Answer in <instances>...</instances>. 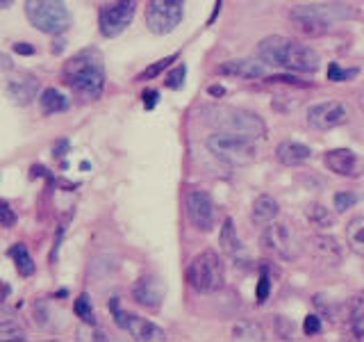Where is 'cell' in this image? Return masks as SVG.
<instances>
[{
    "label": "cell",
    "mask_w": 364,
    "mask_h": 342,
    "mask_svg": "<svg viewBox=\"0 0 364 342\" xmlns=\"http://www.w3.org/2000/svg\"><path fill=\"white\" fill-rule=\"evenodd\" d=\"M257 57L269 66L299 73H314L321 66V57L312 46L282 37V34H271V37L262 39L257 43Z\"/></svg>",
    "instance_id": "1"
},
{
    "label": "cell",
    "mask_w": 364,
    "mask_h": 342,
    "mask_svg": "<svg viewBox=\"0 0 364 342\" xmlns=\"http://www.w3.org/2000/svg\"><path fill=\"white\" fill-rule=\"evenodd\" d=\"M64 83L77 96L96 100L105 91V64L98 48H85L64 64Z\"/></svg>",
    "instance_id": "2"
},
{
    "label": "cell",
    "mask_w": 364,
    "mask_h": 342,
    "mask_svg": "<svg viewBox=\"0 0 364 342\" xmlns=\"http://www.w3.org/2000/svg\"><path fill=\"white\" fill-rule=\"evenodd\" d=\"M289 21L305 37H321L337 21H355L360 11L346 3H312L289 9Z\"/></svg>",
    "instance_id": "3"
},
{
    "label": "cell",
    "mask_w": 364,
    "mask_h": 342,
    "mask_svg": "<svg viewBox=\"0 0 364 342\" xmlns=\"http://www.w3.org/2000/svg\"><path fill=\"white\" fill-rule=\"evenodd\" d=\"M203 119L210 128L219 133H232L242 135L248 140H259L267 135V123L257 117L255 112H248L244 108H232V105H212L203 110Z\"/></svg>",
    "instance_id": "4"
},
{
    "label": "cell",
    "mask_w": 364,
    "mask_h": 342,
    "mask_svg": "<svg viewBox=\"0 0 364 342\" xmlns=\"http://www.w3.org/2000/svg\"><path fill=\"white\" fill-rule=\"evenodd\" d=\"M187 283L200 294H214L225 285V267L219 254L205 249L187 265Z\"/></svg>",
    "instance_id": "5"
},
{
    "label": "cell",
    "mask_w": 364,
    "mask_h": 342,
    "mask_svg": "<svg viewBox=\"0 0 364 342\" xmlns=\"http://www.w3.org/2000/svg\"><path fill=\"white\" fill-rule=\"evenodd\" d=\"M205 146H208V151L216 160H221V162L230 167L250 165L257 160V148L253 140H248V137H242V135L214 130V135H210L208 140H205Z\"/></svg>",
    "instance_id": "6"
},
{
    "label": "cell",
    "mask_w": 364,
    "mask_h": 342,
    "mask_svg": "<svg viewBox=\"0 0 364 342\" xmlns=\"http://www.w3.org/2000/svg\"><path fill=\"white\" fill-rule=\"evenodd\" d=\"M26 16L43 34H64L71 28V11L64 0H26Z\"/></svg>",
    "instance_id": "7"
},
{
    "label": "cell",
    "mask_w": 364,
    "mask_h": 342,
    "mask_svg": "<svg viewBox=\"0 0 364 342\" xmlns=\"http://www.w3.org/2000/svg\"><path fill=\"white\" fill-rule=\"evenodd\" d=\"M262 247L284 262H296L303 254L296 231L284 222H271L262 233Z\"/></svg>",
    "instance_id": "8"
},
{
    "label": "cell",
    "mask_w": 364,
    "mask_h": 342,
    "mask_svg": "<svg viewBox=\"0 0 364 342\" xmlns=\"http://www.w3.org/2000/svg\"><path fill=\"white\" fill-rule=\"evenodd\" d=\"M185 16V0H148L146 26L153 34L173 32Z\"/></svg>",
    "instance_id": "9"
},
{
    "label": "cell",
    "mask_w": 364,
    "mask_h": 342,
    "mask_svg": "<svg viewBox=\"0 0 364 342\" xmlns=\"http://www.w3.org/2000/svg\"><path fill=\"white\" fill-rule=\"evenodd\" d=\"M136 0H114L109 5H102L98 11V28L100 34L107 39H114L128 30L134 19Z\"/></svg>",
    "instance_id": "10"
},
{
    "label": "cell",
    "mask_w": 364,
    "mask_h": 342,
    "mask_svg": "<svg viewBox=\"0 0 364 342\" xmlns=\"http://www.w3.org/2000/svg\"><path fill=\"white\" fill-rule=\"evenodd\" d=\"M3 66H5V73H7V96L11 98L14 105H30V103L37 98L39 94V78L32 76L28 71H18V68H11L7 57H3Z\"/></svg>",
    "instance_id": "11"
},
{
    "label": "cell",
    "mask_w": 364,
    "mask_h": 342,
    "mask_svg": "<svg viewBox=\"0 0 364 342\" xmlns=\"http://www.w3.org/2000/svg\"><path fill=\"white\" fill-rule=\"evenodd\" d=\"M185 208L191 226L200 233H210L216 226V205L212 197L203 190H191L185 199Z\"/></svg>",
    "instance_id": "12"
},
{
    "label": "cell",
    "mask_w": 364,
    "mask_h": 342,
    "mask_svg": "<svg viewBox=\"0 0 364 342\" xmlns=\"http://www.w3.org/2000/svg\"><path fill=\"white\" fill-rule=\"evenodd\" d=\"M348 121V110L341 100H326L307 110V125L312 130H333Z\"/></svg>",
    "instance_id": "13"
},
{
    "label": "cell",
    "mask_w": 364,
    "mask_h": 342,
    "mask_svg": "<svg viewBox=\"0 0 364 342\" xmlns=\"http://www.w3.org/2000/svg\"><path fill=\"white\" fill-rule=\"evenodd\" d=\"M323 165L335 176H344V178H360L364 174V162L350 148H333V151H328L323 155Z\"/></svg>",
    "instance_id": "14"
},
{
    "label": "cell",
    "mask_w": 364,
    "mask_h": 342,
    "mask_svg": "<svg viewBox=\"0 0 364 342\" xmlns=\"http://www.w3.org/2000/svg\"><path fill=\"white\" fill-rule=\"evenodd\" d=\"M132 299L136 306L146 308V311H157L164 301V283L155 274L141 276L132 285Z\"/></svg>",
    "instance_id": "15"
},
{
    "label": "cell",
    "mask_w": 364,
    "mask_h": 342,
    "mask_svg": "<svg viewBox=\"0 0 364 342\" xmlns=\"http://www.w3.org/2000/svg\"><path fill=\"white\" fill-rule=\"evenodd\" d=\"M310 251L312 256L323 262V265H330V267H337L341 260H344V247H341L335 237L330 235H312L310 237Z\"/></svg>",
    "instance_id": "16"
},
{
    "label": "cell",
    "mask_w": 364,
    "mask_h": 342,
    "mask_svg": "<svg viewBox=\"0 0 364 342\" xmlns=\"http://www.w3.org/2000/svg\"><path fill=\"white\" fill-rule=\"evenodd\" d=\"M219 76H232L242 80H255L264 78V62L262 60H228L216 66Z\"/></svg>",
    "instance_id": "17"
},
{
    "label": "cell",
    "mask_w": 364,
    "mask_h": 342,
    "mask_svg": "<svg viewBox=\"0 0 364 342\" xmlns=\"http://www.w3.org/2000/svg\"><path fill=\"white\" fill-rule=\"evenodd\" d=\"M125 331L136 340V342H166V331L153 324L151 319L139 317V315H128V326Z\"/></svg>",
    "instance_id": "18"
},
{
    "label": "cell",
    "mask_w": 364,
    "mask_h": 342,
    "mask_svg": "<svg viewBox=\"0 0 364 342\" xmlns=\"http://www.w3.org/2000/svg\"><path fill=\"white\" fill-rule=\"evenodd\" d=\"M276 157H278V162L284 167H301L312 157V148L301 144V142L284 140L276 148Z\"/></svg>",
    "instance_id": "19"
},
{
    "label": "cell",
    "mask_w": 364,
    "mask_h": 342,
    "mask_svg": "<svg viewBox=\"0 0 364 342\" xmlns=\"http://www.w3.org/2000/svg\"><path fill=\"white\" fill-rule=\"evenodd\" d=\"M280 214V205L276 199H271L269 194H262L253 201V208H250V219L259 226H267L271 222H276V217Z\"/></svg>",
    "instance_id": "20"
},
{
    "label": "cell",
    "mask_w": 364,
    "mask_h": 342,
    "mask_svg": "<svg viewBox=\"0 0 364 342\" xmlns=\"http://www.w3.org/2000/svg\"><path fill=\"white\" fill-rule=\"evenodd\" d=\"M344 233H346V244H348V249L355 256L364 258V214L350 217L346 228H344Z\"/></svg>",
    "instance_id": "21"
},
{
    "label": "cell",
    "mask_w": 364,
    "mask_h": 342,
    "mask_svg": "<svg viewBox=\"0 0 364 342\" xmlns=\"http://www.w3.org/2000/svg\"><path fill=\"white\" fill-rule=\"evenodd\" d=\"M348 328L355 340H364V296H353L348 301Z\"/></svg>",
    "instance_id": "22"
},
{
    "label": "cell",
    "mask_w": 364,
    "mask_h": 342,
    "mask_svg": "<svg viewBox=\"0 0 364 342\" xmlns=\"http://www.w3.org/2000/svg\"><path fill=\"white\" fill-rule=\"evenodd\" d=\"M232 340H244V342H264L267 333L264 328L255 322H237L230 331Z\"/></svg>",
    "instance_id": "23"
},
{
    "label": "cell",
    "mask_w": 364,
    "mask_h": 342,
    "mask_svg": "<svg viewBox=\"0 0 364 342\" xmlns=\"http://www.w3.org/2000/svg\"><path fill=\"white\" fill-rule=\"evenodd\" d=\"M9 256H11V260H14V267H16V271L21 274V276H32L34 269H37V265H34V260H32L26 244H21V242L14 244L9 249Z\"/></svg>",
    "instance_id": "24"
},
{
    "label": "cell",
    "mask_w": 364,
    "mask_h": 342,
    "mask_svg": "<svg viewBox=\"0 0 364 342\" xmlns=\"http://www.w3.org/2000/svg\"><path fill=\"white\" fill-rule=\"evenodd\" d=\"M32 315H34V324H37L39 328H43V331L55 328L57 317H60V313H57L55 308L48 301H46V299H39L37 304H34Z\"/></svg>",
    "instance_id": "25"
},
{
    "label": "cell",
    "mask_w": 364,
    "mask_h": 342,
    "mask_svg": "<svg viewBox=\"0 0 364 342\" xmlns=\"http://www.w3.org/2000/svg\"><path fill=\"white\" fill-rule=\"evenodd\" d=\"M39 105L43 114H57V112H64L68 110V98L57 89H46L43 94L39 96Z\"/></svg>",
    "instance_id": "26"
},
{
    "label": "cell",
    "mask_w": 364,
    "mask_h": 342,
    "mask_svg": "<svg viewBox=\"0 0 364 342\" xmlns=\"http://www.w3.org/2000/svg\"><path fill=\"white\" fill-rule=\"evenodd\" d=\"M305 219L316 228H333L335 226V214L330 212L321 203H310L305 208Z\"/></svg>",
    "instance_id": "27"
},
{
    "label": "cell",
    "mask_w": 364,
    "mask_h": 342,
    "mask_svg": "<svg viewBox=\"0 0 364 342\" xmlns=\"http://www.w3.org/2000/svg\"><path fill=\"white\" fill-rule=\"evenodd\" d=\"M219 239H221V247H223L225 254L237 256V251H239V237H237V231H235L232 219H225V222H223Z\"/></svg>",
    "instance_id": "28"
},
{
    "label": "cell",
    "mask_w": 364,
    "mask_h": 342,
    "mask_svg": "<svg viewBox=\"0 0 364 342\" xmlns=\"http://www.w3.org/2000/svg\"><path fill=\"white\" fill-rule=\"evenodd\" d=\"M73 311H75V315L82 319L85 324H89V326H96V311H94V306H91V299H89V294L87 292H82L75 299V304H73Z\"/></svg>",
    "instance_id": "29"
},
{
    "label": "cell",
    "mask_w": 364,
    "mask_h": 342,
    "mask_svg": "<svg viewBox=\"0 0 364 342\" xmlns=\"http://www.w3.org/2000/svg\"><path fill=\"white\" fill-rule=\"evenodd\" d=\"M176 60H178V53L168 55V57H162V60H157L155 64L148 66L146 71H141L139 76H136V78H134V83H144V80H153V78H157V76H162Z\"/></svg>",
    "instance_id": "30"
},
{
    "label": "cell",
    "mask_w": 364,
    "mask_h": 342,
    "mask_svg": "<svg viewBox=\"0 0 364 342\" xmlns=\"http://www.w3.org/2000/svg\"><path fill=\"white\" fill-rule=\"evenodd\" d=\"M0 338L3 340H26V331L11 317H3L0 322Z\"/></svg>",
    "instance_id": "31"
},
{
    "label": "cell",
    "mask_w": 364,
    "mask_h": 342,
    "mask_svg": "<svg viewBox=\"0 0 364 342\" xmlns=\"http://www.w3.org/2000/svg\"><path fill=\"white\" fill-rule=\"evenodd\" d=\"M360 68H341L337 62L328 64V80L330 83H348V80L358 78Z\"/></svg>",
    "instance_id": "32"
},
{
    "label": "cell",
    "mask_w": 364,
    "mask_h": 342,
    "mask_svg": "<svg viewBox=\"0 0 364 342\" xmlns=\"http://www.w3.org/2000/svg\"><path fill=\"white\" fill-rule=\"evenodd\" d=\"M358 201H360L358 194H353V192H337V194H335V210H337V212H346V210H350Z\"/></svg>",
    "instance_id": "33"
},
{
    "label": "cell",
    "mask_w": 364,
    "mask_h": 342,
    "mask_svg": "<svg viewBox=\"0 0 364 342\" xmlns=\"http://www.w3.org/2000/svg\"><path fill=\"white\" fill-rule=\"evenodd\" d=\"M269 292H271V279H269L267 267H262L259 281H257V292H255V299H257V304H259V306H262V304H267Z\"/></svg>",
    "instance_id": "34"
},
{
    "label": "cell",
    "mask_w": 364,
    "mask_h": 342,
    "mask_svg": "<svg viewBox=\"0 0 364 342\" xmlns=\"http://www.w3.org/2000/svg\"><path fill=\"white\" fill-rule=\"evenodd\" d=\"M185 76H187V66H185V64H180V66H176L173 71H171V73L166 76L164 85H166L168 89H180L182 85H185Z\"/></svg>",
    "instance_id": "35"
},
{
    "label": "cell",
    "mask_w": 364,
    "mask_h": 342,
    "mask_svg": "<svg viewBox=\"0 0 364 342\" xmlns=\"http://www.w3.org/2000/svg\"><path fill=\"white\" fill-rule=\"evenodd\" d=\"M16 219H18V214L11 210V205L7 201H0V222H3V226L11 228L16 224Z\"/></svg>",
    "instance_id": "36"
},
{
    "label": "cell",
    "mask_w": 364,
    "mask_h": 342,
    "mask_svg": "<svg viewBox=\"0 0 364 342\" xmlns=\"http://www.w3.org/2000/svg\"><path fill=\"white\" fill-rule=\"evenodd\" d=\"M321 317L318 315H307L305 317V322H303V331H305V336H318L321 333Z\"/></svg>",
    "instance_id": "37"
},
{
    "label": "cell",
    "mask_w": 364,
    "mask_h": 342,
    "mask_svg": "<svg viewBox=\"0 0 364 342\" xmlns=\"http://www.w3.org/2000/svg\"><path fill=\"white\" fill-rule=\"evenodd\" d=\"M109 311H112V315H114V322H117L121 328L128 326V315H130V313H123V311H121L119 299H112V301H109Z\"/></svg>",
    "instance_id": "38"
},
{
    "label": "cell",
    "mask_w": 364,
    "mask_h": 342,
    "mask_svg": "<svg viewBox=\"0 0 364 342\" xmlns=\"http://www.w3.org/2000/svg\"><path fill=\"white\" fill-rule=\"evenodd\" d=\"M314 306H316L318 311H321L326 317H333V315H335V313H333V304L326 301V296H323V294H316V296H314Z\"/></svg>",
    "instance_id": "39"
},
{
    "label": "cell",
    "mask_w": 364,
    "mask_h": 342,
    "mask_svg": "<svg viewBox=\"0 0 364 342\" xmlns=\"http://www.w3.org/2000/svg\"><path fill=\"white\" fill-rule=\"evenodd\" d=\"M157 98H159L157 91H146V94H144V108L146 110H153L157 105Z\"/></svg>",
    "instance_id": "40"
},
{
    "label": "cell",
    "mask_w": 364,
    "mask_h": 342,
    "mask_svg": "<svg viewBox=\"0 0 364 342\" xmlns=\"http://www.w3.org/2000/svg\"><path fill=\"white\" fill-rule=\"evenodd\" d=\"M66 151H68V142H66V140H62L60 144H57V146L53 148V155H55V157H64V155H66Z\"/></svg>",
    "instance_id": "41"
},
{
    "label": "cell",
    "mask_w": 364,
    "mask_h": 342,
    "mask_svg": "<svg viewBox=\"0 0 364 342\" xmlns=\"http://www.w3.org/2000/svg\"><path fill=\"white\" fill-rule=\"evenodd\" d=\"M14 53H18V55H32L34 48H32V46H28V43H14Z\"/></svg>",
    "instance_id": "42"
},
{
    "label": "cell",
    "mask_w": 364,
    "mask_h": 342,
    "mask_svg": "<svg viewBox=\"0 0 364 342\" xmlns=\"http://www.w3.org/2000/svg\"><path fill=\"white\" fill-rule=\"evenodd\" d=\"M210 94H212V96H223V94H225V89H223L221 85H212V87H210Z\"/></svg>",
    "instance_id": "43"
},
{
    "label": "cell",
    "mask_w": 364,
    "mask_h": 342,
    "mask_svg": "<svg viewBox=\"0 0 364 342\" xmlns=\"http://www.w3.org/2000/svg\"><path fill=\"white\" fill-rule=\"evenodd\" d=\"M11 5H14V0H0V7L3 9H9Z\"/></svg>",
    "instance_id": "44"
}]
</instances>
